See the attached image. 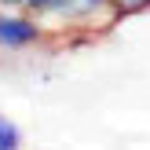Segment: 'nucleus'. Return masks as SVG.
<instances>
[{"label": "nucleus", "mask_w": 150, "mask_h": 150, "mask_svg": "<svg viewBox=\"0 0 150 150\" xmlns=\"http://www.w3.org/2000/svg\"><path fill=\"white\" fill-rule=\"evenodd\" d=\"M4 7H26V11H44L48 0H0Z\"/></svg>", "instance_id": "39448f33"}, {"label": "nucleus", "mask_w": 150, "mask_h": 150, "mask_svg": "<svg viewBox=\"0 0 150 150\" xmlns=\"http://www.w3.org/2000/svg\"><path fill=\"white\" fill-rule=\"evenodd\" d=\"M110 4L117 7V15H121V18H128V15H143V11H150V0H110Z\"/></svg>", "instance_id": "20e7f679"}, {"label": "nucleus", "mask_w": 150, "mask_h": 150, "mask_svg": "<svg viewBox=\"0 0 150 150\" xmlns=\"http://www.w3.org/2000/svg\"><path fill=\"white\" fill-rule=\"evenodd\" d=\"M37 15L48 33H106L121 22L110 0H48Z\"/></svg>", "instance_id": "f257e3e1"}, {"label": "nucleus", "mask_w": 150, "mask_h": 150, "mask_svg": "<svg viewBox=\"0 0 150 150\" xmlns=\"http://www.w3.org/2000/svg\"><path fill=\"white\" fill-rule=\"evenodd\" d=\"M48 29H44L40 15L26 11V7H4L0 4V59L29 55L40 44H48Z\"/></svg>", "instance_id": "f03ea898"}, {"label": "nucleus", "mask_w": 150, "mask_h": 150, "mask_svg": "<svg viewBox=\"0 0 150 150\" xmlns=\"http://www.w3.org/2000/svg\"><path fill=\"white\" fill-rule=\"evenodd\" d=\"M0 150H22V128L7 114H0Z\"/></svg>", "instance_id": "7ed1b4c3"}]
</instances>
